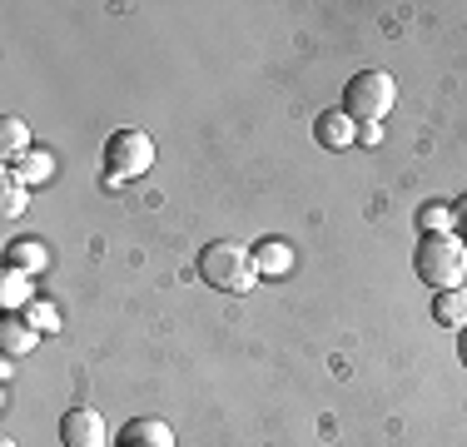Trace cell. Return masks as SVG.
Segmentation results:
<instances>
[{"label":"cell","mask_w":467,"mask_h":447,"mask_svg":"<svg viewBox=\"0 0 467 447\" xmlns=\"http://www.w3.org/2000/svg\"><path fill=\"white\" fill-rule=\"evenodd\" d=\"M194 274L204 278L214 294H249V288L259 284L254 249H244V244H234V239L204 244V249H199V259H194Z\"/></svg>","instance_id":"6da1fadb"},{"label":"cell","mask_w":467,"mask_h":447,"mask_svg":"<svg viewBox=\"0 0 467 447\" xmlns=\"http://www.w3.org/2000/svg\"><path fill=\"white\" fill-rule=\"evenodd\" d=\"M413 274L428 288H462L467 278V244L458 234H422L418 249H413Z\"/></svg>","instance_id":"7a4b0ae2"},{"label":"cell","mask_w":467,"mask_h":447,"mask_svg":"<svg viewBox=\"0 0 467 447\" xmlns=\"http://www.w3.org/2000/svg\"><path fill=\"white\" fill-rule=\"evenodd\" d=\"M398 99V80L388 70H358L343 89V115H353L358 125H383L388 109Z\"/></svg>","instance_id":"3957f363"},{"label":"cell","mask_w":467,"mask_h":447,"mask_svg":"<svg viewBox=\"0 0 467 447\" xmlns=\"http://www.w3.org/2000/svg\"><path fill=\"white\" fill-rule=\"evenodd\" d=\"M154 170V140L144 130H115L105 140V184H125Z\"/></svg>","instance_id":"277c9868"},{"label":"cell","mask_w":467,"mask_h":447,"mask_svg":"<svg viewBox=\"0 0 467 447\" xmlns=\"http://www.w3.org/2000/svg\"><path fill=\"white\" fill-rule=\"evenodd\" d=\"M60 442L65 447H105L109 442V428L95 408H70L60 418Z\"/></svg>","instance_id":"5b68a950"},{"label":"cell","mask_w":467,"mask_h":447,"mask_svg":"<svg viewBox=\"0 0 467 447\" xmlns=\"http://www.w3.org/2000/svg\"><path fill=\"white\" fill-rule=\"evenodd\" d=\"M115 447H174V428L164 418H130Z\"/></svg>","instance_id":"8992f818"},{"label":"cell","mask_w":467,"mask_h":447,"mask_svg":"<svg viewBox=\"0 0 467 447\" xmlns=\"http://www.w3.org/2000/svg\"><path fill=\"white\" fill-rule=\"evenodd\" d=\"M314 140L324 144V150H348V144L358 140V120L343 115V105L338 109H324V115L314 120Z\"/></svg>","instance_id":"52a82bcc"},{"label":"cell","mask_w":467,"mask_h":447,"mask_svg":"<svg viewBox=\"0 0 467 447\" xmlns=\"http://www.w3.org/2000/svg\"><path fill=\"white\" fill-rule=\"evenodd\" d=\"M432 323L462 333L467 328V288H442V294H432Z\"/></svg>","instance_id":"ba28073f"},{"label":"cell","mask_w":467,"mask_h":447,"mask_svg":"<svg viewBox=\"0 0 467 447\" xmlns=\"http://www.w3.org/2000/svg\"><path fill=\"white\" fill-rule=\"evenodd\" d=\"M36 343H40V328H30L26 318H16V313L0 318V353H5V358H26Z\"/></svg>","instance_id":"9c48e42d"},{"label":"cell","mask_w":467,"mask_h":447,"mask_svg":"<svg viewBox=\"0 0 467 447\" xmlns=\"http://www.w3.org/2000/svg\"><path fill=\"white\" fill-rule=\"evenodd\" d=\"M254 268H259V278H284L294 268V249L284 239H259L254 244Z\"/></svg>","instance_id":"30bf717a"},{"label":"cell","mask_w":467,"mask_h":447,"mask_svg":"<svg viewBox=\"0 0 467 447\" xmlns=\"http://www.w3.org/2000/svg\"><path fill=\"white\" fill-rule=\"evenodd\" d=\"M0 304H5V308H30V304H36L26 268H5V278H0Z\"/></svg>","instance_id":"8fae6325"},{"label":"cell","mask_w":467,"mask_h":447,"mask_svg":"<svg viewBox=\"0 0 467 447\" xmlns=\"http://www.w3.org/2000/svg\"><path fill=\"white\" fill-rule=\"evenodd\" d=\"M10 174H16L26 189H30V184H46V179L55 174V160H50V154H40V150H36V154H26L20 164H10Z\"/></svg>","instance_id":"7c38bea8"},{"label":"cell","mask_w":467,"mask_h":447,"mask_svg":"<svg viewBox=\"0 0 467 447\" xmlns=\"http://www.w3.org/2000/svg\"><path fill=\"white\" fill-rule=\"evenodd\" d=\"M418 229L422 234H452L458 229V214H452V204H438V199H432V204L418 209Z\"/></svg>","instance_id":"4fadbf2b"},{"label":"cell","mask_w":467,"mask_h":447,"mask_svg":"<svg viewBox=\"0 0 467 447\" xmlns=\"http://www.w3.org/2000/svg\"><path fill=\"white\" fill-rule=\"evenodd\" d=\"M0 150H5V160L30 154V130H26V120H16V115L0 120Z\"/></svg>","instance_id":"5bb4252c"},{"label":"cell","mask_w":467,"mask_h":447,"mask_svg":"<svg viewBox=\"0 0 467 447\" xmlns=\"http://www.w3.org/2000/svg\"><path fill=\"white\" fill-rule=\"evenodd\" d=\"M10 268H26V274H36V268H46V244H36V239H20V244H10Z\"/></svg>","instance_id":"9a60e30c"},{"label":"cell","mask_w":467,"mask_h":447,"mask_svg":"<svg viewBox=\"0 0 467 447\" xmlns=\"http://www.w3.org/2000/svg\"><path fill=\"white\" fill-rule=\"evenodd\" d=\"M26 209H30V189L5 170V209H0V214H5V219H20Z\"/></svg>","instance_id":"2e32d148"},{"label":"cell","mask_w":467,"mask_h":447,"mask_svg":"<svg viewBox=\"0 0 467 447\" xmlns=\"http://www.w3.org/2000/svg\"><path fill=\"white\" fill-rule=\"evenodd\" d=\"M26 323H30V328H40V333H55V328H60V313H55L50 304H40V298H36V304L26 308Z\"/></svg>","instance_id":"e0dca14e"},{"label":"cell","mask_w":467,"mask_h":447,"mask_svg":"<svg viewBox=\"0 0 467 447\" xmlns=\"http://www.w3.org/2000/svg\"><path fill=\"white\" fill-rule=\"evenodd\" d=\"M358 140L363 144H378V140H383V130H378V125H358Z\"/></svg>","instance_id":"ac0fdd59"},{"label":"cell","mask_w":467,"mask_h":447,"mask_svg":"<svg viewBox=\"0 0 467 447\" xmlns=\"http://www.w3.org/2000/svg\"><path fill=\"white\" fill-rule=\"evenodd\" d=\"M452 214H458V229H467V194L458 199V204H452Z\"/></svg>","instance_id":"d6986e66"},{"label":"cell","mask_w":467,"mask_h":447,"mask_svg":"<svg viewBox=\"0 0 467 447\" xmlns=\"http://www.w3.org/2000/svg\"><path fill=\"white\" fill-rule=\"evenodd\" d=\"M458 358H462V368H467V328L458 333Z\"/></svg>","instance_id":"ffe728a7"},{"label":"cell","mask_w":467,"mask_h":447,"mask_svg":"<svg viewBox=\"0 0 467 447\" xmlns=\"http://www.w3.org/2000/svg\"><path fill=\"white\" fill-rule=\"evenodd\" d=\"M0 447H20V442H10V438H5V442H0Z\"/></svg>","instance_id":"44dd1931"}]
</instances>
